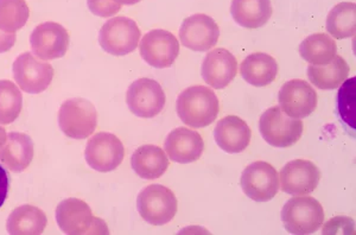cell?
I'll return each mask as SVG.
<instances>
[{"instance_id": "cell-34", "label": "cell", "mask_w": 356, "mask_h": 235, "mask_svg": "<svg viewBox=\"0 0 356 235\" xmlns=\"http://www.w3.org/2000/svg\"><path fill=\"white\" fill-rule=\"evenodd\" d=\"M114 1L120 5H134L138 4V3L142 1V0H114Z\"/></svg>"}, {"instance_id": "cell-7", "label": "cell", "mask_w": 356, "mask_h": 235, "mask_svg": "<svg viewBox=\"0 0 356 235\" xmlns=\"http://www.w3.org/2000/svg\"><path fill=\"white\" fill-rule=\"evenodd\" d=\"M140 40V30L134 19L127 17H114L106 22L99 35V43L106 53L124 56L134 53Z\"/></svg>"}, {"instance_id": "cell-9", "label": "cell", "mask_w": 356, "mask_h": 235, "mask_svg": "<svg viewBox=\"0 0 356 235\" xmlns=\"http://www.w3.org/2000/svg\"><path fill=\"white\" fill-rule=\"evenodd\" d=\"M241 188L247 197L255 202H267L280 191L278 172L270 163H252L243 171Z\"/></svg>"}, {"instance_id": "cell-26", "label": "cell", "mask_w": 356, "mask_h": 235, "mask_svg": "<svg viewBox=\"0 0 356 235\" xmlns=\"http://www.w3.org/2000/svg\"><path fill=\"white\" fill-rule=\"evenodd\" d=\"M300 54L310 65H328L337 55V44L327 33H314L300 43Z\"/></svg>"}, {"instance_id": "cell-27", "label": "cell", "mask_w": 356, "mask_h": 235, "mask_svg": "<svg viewBox=\"0 0 356 235\" xmlns=\"http://www.w3.org/2000/svg\"><path fill=\"white\" fill-rule=\"evenodd\" d=\"M327 31L339 40L355 36V3H340L334 6L327 17Z\"/></svg>"}, {"instance_id": "cell-2", "label": "cell", "mask_w": 356, "mask_h": 235, "mask_svg": "<svg viewBox=\"0 0 356 235\" xmlns=\"http://www.w3.org/2000/svg\"><path fill=\"white\" fill-rule=\"evenodd\" d=\"M56 221L65 234H110L105 221L95 218L82 200L72 197L62 201L56 208Z\"/></svg>"}, {"instance_id": "cell-5", "label": "cell", "mask_w": 356, "mask_h": 235, "mask_svg": "<svg viewBox=\"0 0 356 235\" xmlns=\"http://www.w3.org/2000/svg\"><path fill=\"white\" fill-rule=\"evenodd\" d=\"M259 131L267 144L283 149L295 145L300 140L303 134V122L289 117L280 106H275L261 114Z\"/></svg>"}, {"instance_id": "cell-18", "label": "cell", "mask_w": 356, "mask_h": 235, "mask_svg": "<svg viewBox=\"0 0 356 235\" xmlns=\"http://www.w3.org/2000/svg\"><path fill=\"white\" fill-rule=\"evenodd\" d=\"M164 149L172 162L188 164L196 162L202 156L204 143L199 132L178 127L166 137Z\"/></svg>"}, {"instance_id": "cell-35", "label": "cell", "mask_w": 356, "mask_h": 235, "mask_svg": "<svg viewBox=\"0 0 356 235\" xmlns=\"http://www.w3.org/2000/svg\"><path fill=\"white\" fill-rule=\"evenodd\" d=\"M5 140H6V131H5L4 127L0 126V146L4 144Z\"/></svg>"}, {"instance_id": "cell-21", "label": "cell", "mask_w": 356, "mask_h": 235, "mask_svg": "<svg viewBox=\"0 0 356 235\" xmlns=\"http://www.w3.org/2000/svg\"><path fill=\"white\" fill-rule=\"evenodd\" d=\"M134 172L144 179L162 177L169 168V159L165 152L156 145H143L134 151L131 159Z\"/></svg>"}, {"instance_id": "cell-8", "label": "cell", "mask_w": 356, "mask_h": 235, "mask_svg": "<svg viewBox=\"0 0 356 235\" xmlns=\"http://www.w3.org/2000/svg\"><path fill=\"white\" fill-rule=\"evenodd\" d=\"M125 147L117 136L100 132L89 139L86 147V162L99 172H110L122 164Z\"/></svg>"}, {"instance_id": "cell-17", "label": "cell", "mask_w": 356, "mask_h": 235, "mask_svg": "<svg viewBox=\"0 0 356 235\" xmlns=\"http://www.w3.org/2000/svg\"><path fill=\"white\" fill-rule=\"evenodd\" d=\"M203 80L214 90H223L238 73V61L227 49H214L203 60Z\"/></svg>"}, {"instance_id": "cell-29", "label": "cell", "mask_w": 356, "mask_h": 235, "mask_svg": "<svg viewBox=\"0 0 356 235\" xmlns=\"http://www.w3.org/2000/svg\"><path fill=\"white\" fill-rule=\"evenodd\" d=\"M23 107V95L13 82L0 81V124L8 125L19 117Z\"/></svg>"}, {"instance_id": "cell-28", "label": "cell", "mask_w": 356, "mask_h": 235, "mask_svg": "<svg viewBox=\"0 0 356 235\" xmlns=\"http://www.w3.org/2000/svg\"><path fill=\"white\" fill-rule=\"evenodd\" d=\"M30 16L24 0H0V30L15 33L21 30Z\"/></svg>"}, {"instance_id": "cell-10", "label": "cell", "mask_w": 356, "mask_h": 235, "mask_svg": "<svg viewBox=\"0 0 356 235\" xmlns=\"http://www.w3.org/2000/svg\"><path fill=\"white\" fill-rule=\"evenodd\" d=\"M166 97L162 86L149 77H143L129 87L126 102L131 112L139 118H154L162 112Z\"/></svg>"}, {"instance_id": "cell-23", "label": "cell", "mask_w": 356, "mask_h": 235, "mask_svg": "<svg viewBox=\"0 0 356 235\" xmlns=\"http://www.w3.org/2000/svg\"><path fill=\"white\" fill-rule=\"evenodd\" d=\"M240 73L247 83L254 87H265L275 81L278 75V65L275 58L267 54H251L240 65Z\"/></svg>"}, {"instance_id": "cell-22", "label": "cell", "mask_w": 356, "mask_h": 235, "mask_svg": "<svg viewBox=\"0 0 356 235\" xmlns=\"http://www.w3.org/2000/svg\"><path fill=\"white\" fill-rule=\"evenodd\" d=\"M272 13L271 0H232V17L243 28H261L270 21Z\"/></svg>"}, {"instance_id": "cell-14", "label": "cell", "mask_w": 356, "mask_h": 235, "mask_svg": "<svg viewBox=\"0 0 356 235\" xmlns=\"http://www.w3.org/2000/svg\"><path fill=\"white\" fill-rule=\"evenodd\" d=\"M280 110L295 119L307 118L317 107V93L308 82L295 79L284 83L278 94Z\"/></svg>"}, {"instance_id": "cell-15", "label": "cell", "mask_w": 356, "mask_h": 235, "mask_svg": "<svg viewBox=\"0 0 356 235\" xmlns=\"http://www.w3.org/2000/svg\"><path fill=\"white\" fill-rule=\"evenodd\" d=\"M30 44L38 58L51 61L61 58L69 48V33L67 29L54 22L40 24L30 36Z\"/></svg>"}, {"instance_id": "cell-3", "label": "cell", "mask_w": 356, "mask_h": 235, "mask_svg": "<svg viewBox=\"0 0 356 235\" xmlns=\"http://www.w3.org/2000/svg\"><path fill=\"white\" fill-rule=\"evenodd\" d=\"M282 220L284 227L291 234H312L323 225V207L310 196L292 197L284 206Z\"/></svg>"}, {"instance_id": "cell-24", "label": "cell", "mask_w": 356, "mask_h": 235, "mask_svg": "<svg viewBox=\"0 0 356 235\" xmlns=\"http://www.w3.org/2000/svg\"><path fill=\"white\" fill-rule=\"evenodd\" d=\"M47 215L40 208L24 204L16 208L8 216L6 228L10 234H42L47 227Z\"/></svg>"}, {"instance_id": "cell-12", "label": "cell", "mask_w": 356, "mask_h": 235, "mask_svg": "<svg viewBox=\"0 0 356 235\" xmlns=\"http://www.w3.org/2000/svg\"><path fill=\"white\" fill-rule=\"evenodd\" d=\"M143 60L154 68H169L179 54V43L174 33L156 29L144 35L139 45Z\"/></svg>"}, {"instance_id": "cell-11", "label": "cell", "mask_w": 356, "mask_h": 235, "mask_svg": "<svg viewBox=\"0 0 356 235\" xmlns=\"http://www.w3.org/2000/svg\"><path fill=\"white\" fill-rule=\"evenodd\" d=\"M13 77L26 93H42L53 81V65L40 61L31 53L22 54L13 63Z\"/></svg>"}, {"instance_id": "cell-19", "label": "cell", "mask_w": 356, "mask_h": 235, "mask_svg": "<svg viewBox=\"0 0 356 235\" xmlns=\"http://www.w3.org/2000/svg\"><path fill=\"white\" fill-rule=\"evenodd\" d=\"M251 137L250 126L236 115L222 118L214 130L215 142L221 150L228 154H240L246 150Z\"/></svg>"}, {"instance_id": "cell-6", "label": "cell", "mask_w": 356, "mask_h": 235, "mask_svg": "<svg viewBox=\"0 0 356 235\" xmlns=\"http://www.w3.org/2000/svg\"><path fill=\"white\" fill-rule=\"evenodd\" d=\"M137 208L146 222L162 226L174 219L178 202L171 189L161 184H151L138 195Z\"/></svg>"}, {"instance_id": "cell-33", "label": "cell", "mask_w": 356, "mask_h": 235, "mask_svg": "<svg viewBox=\"0 0 356 235\" xmlns=\"http://www.w3.org/2000/svg\"><path fill=\"white\" fill-rule=\"evenodd\" d=\"M16 43V33H5L0 30V54L6 53Z\"/></svg>"}, {"instance_id": "cell-1", "label": "cell", "mask_w": 356, "mask_h": 235, "mask_svg": "<svg viewBox=\"0 0 356 235\" xmlns=\"http://www.w3.org/2000/svg\"><path fill=\"white\" fill-rule=\"evenodd\" d=\"M177 114L186 125L202 129L211 125L218 118L219 99L206 86H191L177 97Z\"/></svg>"}, {"instance_id": "cell-20", "label": "cell", "mask_w": 356, "mask_h": 235, "mask_svg": "<svg viewBox=\"0 0 356 235\" xmlns=\"http://www.w3.org/2000/svg\"><path fill=\"white\" fill-rule=\"evenodd\" d=\"M33 159V142L28 134L11 132L0 146V162L13 172L24 171Z\"/></svg>"}, {"instance_id": "cell-4", "label": "cell", "mask_w": 356, "mask_h": 235, "mask_svg": "<svg viewBox=\"0 0 356 235\" xmlns=\"http://www.w3.org/2000/svg\"><path fill=\"white\" fill-rule=\"evenodd\" d=\"M58 125L69 138H88L97 129V110L93 104L86 99H69L62 104L58 111Z\"/></svg>"}, {"instance_id": "cell-25", "label": "cell", "mask_w": 356, "mask_h": 235, "mask_svg": "<svg viewBox=\"0 0 356 235\" xmlns=\"http://www.w3.org/2000/svg\"><path fill=\"white\" fill-rule=\"evenodd\" d=\"M349 75V65L343 57L336 55L328 65H310L308 77L312 85L320 90H336Z\"/></svg>"}, {"instance_id": "cell-31", "label": "cell", "mask_w": 356, "mask_h": 235, "mask_svg": "<svg viewBox=\"0 0 356 235\" xmlns=\"http://www.w3.org/2000/svg\"><path fill=\"white\" fill-rule=\"evenodd\" d=\"M90 13L97 17H112L122 10V5L114 0H87Z\"/></svg>"}, {"instance_id": "cell-13", "label": "cell", "mask_w": 356, "mask_h": 235, "mask_svg": "<svg viewBox=\"0 0 356 235\" xmlns=\"http://www.w3.org/2000/svg\"><path fill=\"white\" fill-rule=\"evenodd\" d=\"M219 25L211 17L196 13L183 21L179 38L186 48L193 51H208L219 41Z\"/></svg>"}, {"instance_id": "cell-30", "label": "cell", "mask_w": 356, "mask_h": 235, "mask_svg": "<svg viewBox=\"0 0 356 235\" xmlns=\"http://www.w3.org/2000/svg\"><path fill=\"white\" fill-rule=\"evenodd\" d=\"M356 77L343 82L339 90V113L342 120L352 129H355Z\"/></svg>"}, {"instance_id": "cell-16", "label": "cell", "mask_w": 356, "mask_h": 235, "mask_svg": "<svg viewBox=\"0 0 356 235\" xmlns=\"http://www.w3.org/2000/svg\"><path fill=\"white\" fill-rule=\"evenodd\" d=\"M280 181L284 193L293 196H304L317 188L321 181V171L310 161L295 159L280 170Z\"/></svg>"}, {"instance_id": "cell-32", "label": "cell", "mask_w": 356, "mask_h": 235, "mask_svg": "<svg viewBox=\"0 0 356 235\" xmlns=\"http://www.w3.org/2000/svg\"><path fill=\"white\" fill-rule=\"evenodd\" d=\"M8 172L3 166L0 165V208L3 207L5 200L8 197Z\"/></svg>"}]
</instances>
